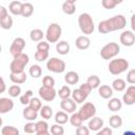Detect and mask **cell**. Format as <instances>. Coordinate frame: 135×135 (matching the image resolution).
Instances as JSON below:
<instances>
[{
    "instance_id": "obj_44",
    "label": "cell",
    "mask_w": 135,
    "mask_h": 135,
    "mask_svg": "<svg viewBox=\"0 0 135 135\" xmlns=\"http://www.w3.org/2000/svg\"><path fill=\"white\" fill-rule=\"evenodd\" d=\"M23 131L26 134H34V133H36V123H34L33 121H28L27 123L24 124Z\"/></svg>"
},
{
    "instance_id": "obj_20",
    "label": "cell",
    "mask_w": 135,
    "mask_h": 135,
    "mask_svg": "<svg viewBox=\"0 0 135 135\" xmlns=\"http://www.w3.org/2000/svg\"><path fill=\"white\" fill-rule=\"evenodd\" d=\"M21 9H22V2L19 0L12 1L8 5V11L11 12L12 15L14 16H19L21 15Z\"/></svg>"
},
{
    "instance_id": "obj_29",
    "label": "cell",
    "mask_w": 135,
    "mask_h": 135,
    "mask_svg": "<svg viewBox=\"0 0 135 135\" xmlns=\"http://www.w3.org/2000/svg\"><path fill=\"white\" fill-rule=\"evenodd\" d=\"M43 37H44V33L40 28H34L30 32V38L34 42H38V41L42 40Z\"/></svg>"
},
{
    "instance_id": "obj_31",
    "label": "cell",
    "mask_w": 135,
    "mask_h": 135,
    "mask_svg": "<svg viewBox=\"0 0 135 135\" xmlns=\"http://www.w3.org/2000/svg\"><path fill=\"white\" fill-rule=\"evenodd\" d=\"M55 122L56 123H59V124H64L68 122L69 120V116H68V113L64 112V111H58L56 114H55Z\"/></svg>"
},
{
    "instance_id": "obj_14",
    "label": "cell",
    "mask_w": 135,
    "mask_h": 135,
    "mask_svg": "<svg viewBox=\"0 0 135 135\" xmlns=\"http://www.w3.org/2000/svg\"><path fill=\"white\" fill-rule=\"evenodd\" d=\"M14 109V101L11 98H0V114H6Z\"/></svg>"
},
{
    "instance_id": "obj_1",
    "label": "cell",
    "mask_w": 135,
    "mask_h": 135,
    "mask_svg": "<svg viewBox=\"0 0 135 135\" xmlns=\"http://www.w3.org/2000/svg\"><path fill=\"white\" fill-rule=\"evenodd\" d=\"M127 25V19L123 15H116L110 19L102 20L98 24V32L100 34H108L111 32L124 28Z\"/></svg>"
},
{
    "instance_id": "obj_23",
    "label": "cell",
    "mask_w": 135,
    "mask_h": 135,
    "mask_svg": "<svg viewBox=\"0 0 135 135\" xmlns=\"http://www.w3.org/2000/svg\"><path fill=\"white\" fill-rule=\"evenodd\" d=\"M108 108L112 112H118L122 108V101L119 98H116V97H113L112 98L111 97L110 98V101L108 102Z\"/></svg>"
},
{
    "instance_id": "obj_33",
    "label": "cell",
    "mask_w": 135,
    "mask_h": 135,
    "mask_svg": "<svg viewBox=\"0 0 135 135\" xmlns=\"http://www.w3.org/2000/svg\"><path fill=\"white\" fill-rule=\"evenodd\" d=\"M109 123L114 129H119L122 126V118L119 115H112L109 119Z\"/></svg>"
},
{
    "instance_id": "obj_32",
    "label": "cell",
    "mask_w": 135,
    "mask_h": 135,
    "mask_svg": "<svg viewBox=\"0 0 135 135\" xmlns=\"http://www.w3.org/2000/svg\"><path fill=\"white\" fill-rule=\"evenodd\" d=\"M69 120H70V123L75 128H77V127H79V126H81L83 123V120L80 117V115L78 113H75V112L72 113L71 117H69Z\"/></svg>"
},
{
    "instance_id": "obj_30",
    "label": "cell",
    "mask_w": 135,
    "mask_h": 135,
    "mask_svg": "<svg viewBox=\"0 0 135 135\" xmlns=\"http://www.w3.org/2000/svg\"><path fill=\"white\" fill-rule=\"evenodd\" d=\"M40 112V116L44 119V120H49L52 118L53 116V109L50 105H42L39 110Z\"/></svg>"
},
{
    "instance_id": "obj_17",
    "label": "cell",
    "mask_w": 135,
    "mask_h": 135,
    "mask_svg": "<svg viewBox=\"0 0 135 135\" xmlns=\"http://www.w3.org/2000/svg\"><path fill=\"white\" fill-rule=\"evenodd\" d=\"M75 44H76V47L79 49V50H86L91 45V40L86 35L79 36V37L76 38Z\"/></svg>"
},
{
    "instance_id": "obj_40",
    "label": "cell",
    "mask_w": 135,
    "mask_h": 135,
    "mask_svg": "<svg viewBox=\"0 0 135 135\" xmlns=\"http://www.w3.org/2000/svg\"><path fill=\"white\" fill-rule=\"evenodd\" d=\"M50 133L53 134V135H63V134H64V129H63L62 124L55 123V124L51 126Z\"/></svg>"
},
{
    "instance_id": "obj_12",
    "label": "cell",
    "mask_w": 135,
    "mask_h": 135,
    "mask_svg": "<svg viewBox=\"0 0 135 135\" xmlns=\"http://www.w3.org/2000/svg\"><path fill=\"white\" fill-rule=\"evenodd\" d=\"M122 101L127 105H133L135 103V85L134 84H131L129 88H127V91L122 96Z\"/></svg>"
},
{
    "instance_id": "obj_8",
    "label": "cell",
    "mask_w": 135,
    "mask_h": 135,
    "mask_svg": "<svg viewBox=\"0 0 135 135\" xmlns=\"http://www.w3.org/2000/svg\"><path fill=\"white\" fill-rule=\"evenodd\" d=\"M78 114L80 115V117L82 118L83 121L89 120L90 118H92L93 116L96 115V107L92 102H84V104H82L80 107Z\"/></svg>"
},
{
    "instance_id": "obj_27",
    "label": "cell",
    "mask_w": 135,
    "mask_h": 135,
    "mask_svg": "<svg viewBox=\"0 0 135 135\" xmlns=\"http://www.w3.org/2000/svg\"><path fill=\"white\" fill-rule=\"evenodd\" d=\"M71 96H72V99H73L76 103H82V102H84L85 99H86V96H85L79 89H75L74 91H72Z\"/></svg>"
},
{
    "instance_id": "obj_50",
    "label": "cell",
    "mask_w": 135,
    "mask_h": 135,
    "mask_svg": "<svg viewBox=\"0 0 135 135\" xmlns=\"http://www.w3.org/2000/svg\"><path fill=\"white\" fill-rule=\"evenodd\" d=\"M127 81L130 83V84H134L135 83V70L132 69L128 72L127 74Z\"/></svg>"
},
{
    "instance_id": "obj_16",
    "label": "cell",
    "mask_w": 135,
    "mask_h": 135,
    "mask_svg": "<svg viewBox=\"0 0 135 135\" xmlns=\"http://www.w3.org/2000/svg\"><path fill=\"white\" fill-rule=\"evenodd\" d=\"M98 94H99V96L101 97V98H103V99H110L112 96H113V89H112V86H110V85H108V84H100L98 88Z\"/></svg>"
},
{
    "instance_id": "obj_54",
    "label": "cell",
    "mask_w": 135,
    "mask_h": 135,
    "mask_svg": "<svg viewBox=\"0 0 135 135\" xmlns=\"http://www.w3.org/2000/svg\"><path fill=\"white\" fill-rule=\"evenodd\" d=\"M131 26H132V30H135V25H134V15L131 17Z\"/></svg>"
},
{
    "instance_id": "obj_13",
    "label": "cell",
    "mask_w": 135,
    "mask_h": 135,
    "mask_svg": "<svg viewBox=\"0 0 135 135\" xmlns=\"http://www.w3.org/2000/svg\"><path fill=\"white\" fill-rule=\"evenodd\" d=\"M76 102L72 99V98H64V99H62L61 101H60V108H61V110L62 111H64V112H66L68 114L69 113H73V112H75L76 111Z\"/></svg>"
},
{
    "instance_id": "obj_7",
    "label": "cell",
    "mask_w": 135,
    "mask_h": 135,
    "mask_svg": "<svg viewBox=\"0 0 135 135\" xmlns=\"http://www.w3.org/2000/svg\"><path fill=\"white\" fill-rule=\"evenodd\" d=\"M65 68H66L65 62L57 57H52L46 61V69L53 73H57V74L63 73L65 71Z\"/></svg>"
},
{
    "instance_id": "obj_43",
    "label": "cell",
    "mask_w": 135,
    "mask_h": 135,
    "mask_svg": "<svg viewBox=\"0 0 135 135\" xmlns=\"http://www.w3.org/2000/svg\"><path fill=\"white\" fill-rule=\"evenodd\" d=\"M32 97H33V91H32V90L26 91L23 95L20 96V103L23 104V105H27Z\"/></svg>"
},
{
    "instance_id": "obj_11",
    "label": "cell",
    "mask_w": 135,
    "mask_h": 135,
    "mask_svg": "<svg viewBox=\"0 0 135 135\" xmlns=\"http://www.w3.org/2000/svg\"><path fill=\"white\" fill-rule=\"evenodd\" d=\"M120 43L124 46H132L135 43V34L133 31H123L119 37Z\"/></svg>"
},
{
    "instance_id": "obj_3",
    "label": "cell",
    "mask_w": 135,
    "mask_h": 135,
    "mask_svg": "<svg viewBox=\"0 0 135 135\" xmlns=\"http://www.w3.org/2000/svg\"><path fill=\"white\" fill-rule=\"evenodd\" d=\"M30 61V57L27 54L25 53H20L19 55L15 56L13 61L9 64V70L11 73H20L24 71V68L28 64Z\"/></svg>"
},
{
    "instance_id": "obj_45",
    "label": "cell",
    "mask_w": 135,
    "mask_h": 135,
    "mask_svg": "<svg viewBox=\"0 0 135 135\" xmlns=\"http://www.w3.org/2000/svg\"><path fill=\"white\" fill-rule=\"evenodd\" d=\"M42 85L54 88V85H55V79L52 76H44L43 79H42Z\"/></svg>"
},
{
    "instance_id": "obj_28",
    "label": "cell",
    "mask_w": 135,
    "mask_h": 135,
    "mask_svg": "<svg viewBox=\"0 0 135 135\" xmlns=\"http://www.w3.org/2000/svg\"><path fill=\"white\" fill-rule=\"evenodd\" d=\"M61 8H62V12L64 14H66V15H73L76 12V5L73 2L64 1L62 3V5H61Z\"/></svg>"
},
{
    "instance_id": "obj_47",
    "label": "cell",
    "mask_w": 135,
    "mask_h": 135,
    "mask_svg": "<svg viewBox=\"0 0 135 135\" xmlns=\"http://www.w3.org/2000/svg\"><path fill=\"white\" fill-rule=\"evenodd\" d=\"M101 5L105 9H113L116 6V3L114 0H101Z\"/></svg>"
},
{
    "instance_id": "obj_25",
    "label": "cell",
    "mask_w": 135,
    "mask_h": 135,
    "mask_svg": "<svg viewBox=\"0 0 135 135\" xmlns=\"http://www.w3.org/2000/svg\"><path fill=\"white\" fill-rule=\"evenodd\" d=\"M34 13V5L30 2L22 3V9H21V16L24 18H28Z\"/></svg>"
},
{
    "instance_id": "obj_37",
    "label": "cell",
    "mask_w": 135,
    "mask_h": 135,
    "mask_svg": "<svg viewBox=\"0 0 135 135\" xmlns=\"http://www.w3.org/2000/svg\"><path fill=\"white\" fill-rule=\"evenodd\" d=\"M13 23H14L13 18H12L9 15H7L6 17H4L3 19L0 20V26H1L3 30H9V28H12Z\"/></svg>"
},
{
    "instance_id": "obj_4",
    "label": "cell",
    "mask_w": 135,
    "mask_h": 135,
    "mask_svg": "<svg viewBox=\"0 0 135 135\" xmlns=\"http://www.w3.org/2000/svg\"><path fill=\"white\" fill-rule=\"evenodd\" d=\"M108 69H109V72L112 75H119V74L126 72L129 69V61L126 60L124 58L112 59L109 62Z\"/></svg>"
},
{
    "instance_id": "obj_21",
    "label": "cell",
    "mask_w": 135,
    "mask_h": 135,
    "mask_svg": "<svg viewBox=\"0 0 135 135\" xmlns=\"http://www.w3.org/2000/svg\"><path fill=\"white\" fill-rule=\"evenodd\" d=\"M22 115H23L24 119H26L28 121H34V120H36L38 118V112L33 110L28 105L24 108V110L22 111Z\"/></svg>"
},
{
    "instance_id": "obj_18",
    "label": "cell",
    "mask_w": 135,
    "mask_h": 135,
    "mask_svg": "<svg viewBox=\"0 0 135 135\" xmlns=\"http://www.w3.org/2000/svg\"><path fill=\"white\" fill-rule=\"evenodd\" d=\"M36 134L37 135H49L50 127L46 120H39L36 122Z\"/></svg>"
},
{
    "instance_id": "obj_55",
    "label": "cell",
    "mask_w": 135,
    "mask_h": 135,
    "mask_svg": "<svg viewBox=\"0 0 135 135\" xmlns=\"http://www.w3.org/2000/svg\"><path fill=\"white\" fill-rule=\"evenodd\" d=\"M122 1H123V0H114V2L116 3V5H117V4H120Z\"/></svg>"
},
{
    "instance_id": "obj_52",
    "label": "cell",
    "mask_w": 135,
    "mask_h": 135,
    "mask_svg": "<svg viewBox=\"0 0 135 135\" xmlns=\"http://www.w3.org/2000/svg\"><path fill=\"white\" fill-rule=\"evenodd\" d=\"M7 15H8L7 8H5L3 5H0V20L3 19L4 17H6Z\"/></svg>"
},
{
    "instance_id": "obj_48",
    "label": "cell",
    "mask_w": 135,
    "mask_h": 135,
    "mask_svg": "<svg viewBox=\"0 0 135 135\" xmlns=\"http://www.w3.org/2000/svg\"><path fill=\"white\" fill-rule=\"evenodd\" d=\"M79 90H80L86 97H88V96L91 94V92H92V88H91L86 82H85V83H82V84L79 86Z\"/></svg>"
},
{
    "instance_id": "obj_5",
    "label": "cell",
    "mask_w": 135,
    "mask_h": 135,
    "mask_svg": "<svg viewBox=\"0 0 135 135\" xmlns=\"http://www.w3.org/2000/svg\"><path fill=\"white\" fill-rule=\"evenodd\" d=\"M120 52V46L116 42H109L104 46L101 47L99 55L104 60H110L114 57H116Z\"/></svg>"
},
{
    "instance_id": "obj_22",
    "label": "cell",
    "mask_w": 135,
    "mask_h": 135,
    "mask_svg": "<svg viewBox=\"0 0 135 135\" xmlns=\"http://www.w3.org/2000/svg\"><path fill=\"white\" fill-rule=\"evenodd\" d=\"M64 81L70 84V85H74L76 83H78L79 81V75L77 72L75 71H70L64 75Z\"/></svg>"
},
{
    "instance_id": "obj_19",
    "label": "cell",
    "mask_w": 135,
    "mask_h": 135,
    "mask_svg": "<svg viewBox=\"0 0 135 135\" xmlns=\"http://www.w3.org/2000/svg\"><path fill=\"white\" fill-rule=\"evenodd\" d=\"M9 79L13 83L16 84H22L26 81L27 79V75L25 74V72H20V73H11L9 74Z\"/></svg>"
},
{
    "instance_id": "obj_34",
    "label": "cell",
    "mask_w": 135,
    "mask_h": 135,
    "mask_svg": "<svg viewBox=\"0 0 135 135\" xmlns=\"http://www.w3.org/2000/svg\"><path fill=\"white\" fill-rule=\"evenodd\" d=\"M28 74L33 78H39L42 75V69L38 64H33V65H31L30 70H28Z\"/></svg>"
},
{
    "instance_id": "obj_58",
    "label": "cell",
    "mask_w": 135,
    "mask_h": 135,
    "mask_svg": "<svg viewBox=\"0 0 135 135\" xmlns=\"http://www.w3.org/2000/svg\"><path fill=\"white\" fill-rule=\"evenodd\" d=\"M2 52V46H1V44H0V53Z\"/></svg>"
},
{
    "instance_id": "obj_10",
    "label": "cell",
    "mask_w": 135,
    "mask_h": 135,
    "mask_svg": "<svg viewBox=\"0 0 135 135\" xmlns=\"http://www.w3.org/2000/svg\"><path fill=\"white\" fill-rule=\"evenodd\" d=\"M25 47V40L22 37H17L13 40L11 46H9V53L13 57L19 55L20 53H22V51Z\"/></svg>"
},
{
    "instance_id": "obj_9",
    "label": "cell",
    "mask_w": 135,
    "mask_h": 135,
    "mask_svg": "<svg viewBox=\"0 0 135 135\" xmlns=\"http://www.w3.org/2000/svg\"><path fill=\"white\" fill-rule=\"evenodd\" d=\"M38 94H39V97L44 101H53L57 96V92L54 88L44 86V85L39 88Z\"/></svg>"
},
{
    "instance_id": "obj_38",
    "label": "cell",
    "mask_w": 135,
    "mask_h": 135,
    "mask_svg": "<svg viewBox=\"0 0 135 135\" xmlns=\"http://www.w3.org/2000/svg\"><path fill=\"white\" fill-rule=\"evenodd\" d=\"M71 93H72V91H71L70 86L63 85V86H61V88L59 89V91L57 92V95H58L61 99H64V98L71 97Z\"/></svg>"
},
{
    "instance_id": "obj_56",
    "label": "cell",
    "mask_w": 135,
    "mask_h": 135,
    "mask_svg": "<svg viewBox=\"0 0 135 135\" xmlns=\"http://www.w3.org/2000/svg\"><path fill=\"white\" fill-rule=\"evenodd\" d=\"M2 123H3V120H2V118H1V116H0V128L2 127Z\"/></svg>"
},
{
    "instance_id": "obj_51",
    "label": "cell",
    "mask_w": 135,
    "mask_h": 135,
    "mask_svg": "<svg viewBox=\"0 0 135 135\" xmlns=\"http://www.w3.org/2000/svg\"><path fill=\"white\" fill-rule=\"evenodd\" d=\"M96 133H97V135H112L113 131H112V129H111V128L102 127V128H101L99 131H97Z\"/></svg>"
},
{
    "instance_id": "obj_26",
    "label": "cell",
    "mask_w": 135,
    "mask_h": 135,
    "mask_svg": "<svg viewBox=\"0 0 135 135\" xmlns=\"http://www.w3.org/2000/svg\"><path fill=\"white\" fill-rule=\"evenodd\" d=\"M127 88V83L123 79L121 78H116L113 80L112 82V89L113 91H116V92H122L124 91Z\"/></svg>"
},
{
    "instance_id": "obj_6",
    "label": "cell",
    "mask_w": 135,
    "mask_h": 135,
    "mask_svg": "<svg viewBox=\"0 0 135 135\" xmlns=\"http://www.w3.org/2000/svg\"><path fill=\"white\" fill-rule=\"evenodd\" d=\"M61 34H62V28L61 26L54 22V23H51L47 28H46V32L44 34L45 38H46V41L50 43H56L59 41V38L61 37Z\"/></svg>"
},
{
    "instance_id": "obj_2",
    "label": "cell",
    "mask_w": 135,
    "mask_h": 135,
    "mask_svg": "<svg viewBox=\"0 0 135 135\" xmlns=\"http://www.w3.org/2000/svg\"><path fill=\"white\" fill-rule=\"evenodd\" d=\"M78 25H79L80 31L84 35H91V34H93V32L95 30L93 18L88 13H82V14L79 15V17H78Z\"/></svg>"
},
{
    "instance_id": "obj_41",
    "label": "cell",
    "mask_w": 135,
    "mask_h": 135,
    "mask_svg": "<svg viewBox=\"0 0 135 135\" xmlns=\"http://www.w3.org/2000/svg\"><path fill=\"white\" fill-rule=\"evenodd\" d=\"M20 94H21V88H20V85H18V84L15 83V84H13V85H11L8 88V95L11 97L15 98V97H18Z\"/></svg>"
},
{
    "instance_id": "obj_24",
    "label": "cell",
    "mask_w": 135,
    "mask_h": 135,
    "mask_svg": "<svg viewBox=\"0 0 135 135\" xmlns=\"http://www.w3.org/2000/svg\"><path fill=\"white\" fill-rule=\"evenodd\" d=\"M56 52L59 55H68L70 53V44L64 40L56 42Z\"/></svg>"
},
{
    "instance_id": "obj_49",
    "label": "cell",
    "mask_w": 135,
    "mask_h": 135,
    "mask_svg": "<svg viewBox=\"0 0 135 135\" xmlns=\"http://www.w3.org/2000/svg\"><path fill=\"white\" fill-rule=\"evenodd\" d=\"M90 132L91 131L89 130V128L88 127H83L82 124L76 128V134H78V135H89Z\"/></svg>"
},
{
    "instance_id": "obj_39",
    "label": "cell",
    "mask_w": 135,
    "mask_h": 135,
    "mask_svg": "<svg viewBox=\"0 0 135 135\" xmlns=\"http://www.w3.org/2000/svg\"><path fill=\"white\" fill-rule=\"evenodd\" d=\"M27 105H28L30 108H32L33 110H35V111L38 112V111L40 110V108L42 107V102H41L40 98H38V97H32Z\"/></svg>"
},
{
    "instance_id": "obj_57",
    "label": "cell",
    "mask_w": 135,
    "mask_h": 135,
    "mask_svg": "<svg viewBox=\"0 0 135 135\" xmlns=\"http://www.w3.org/2000/svg\"><path fill=\"white\" fill-rule=\"evenodd\" d=\"M65 1H68V2H73V3H75L77 0H65Z\"/></svg>"
},
{
    "instance_id": "obj_15",
    "label": "cell",
    "mask_w": 135,
    "mask_h": 135,
    "mask_svg": "<svg viewBox=\"0 0 135 135\" xmlns=\"http://www.w3.org/2000/svg\"><path fill=\"white\" fill-rule=\"evenodd\" d=\"M102 127H103V120H102V118L97 117V116H93L92 118H90L89 124H88V128H89L90 131L97 132V131H99Z\"/></svg>"
},
{
    "instance_id": "obj_53",
    "label": "cell",
    "mask_w": 135,
    "mask_h": 135,
    "mask_svg": "<svg viewBox=\"0 0 135 135\" xmlns=\"http://www.w3.org/2000/svg\"><path fill=\"white\" fill-rule=\"evenodd\" d=\"M5 90H6L5 81H4V79L0 76V94H1V93H4V92H5Z\"/></svg>"
},
{
    "instance_id": "obj_35",
    "label": "cell",
    "mask_w": 135,
    "mask_h": 135,
    "mask_svg": "<svg viewBox=\"0 0 135 135\" xmlns=\"http://www.w3.org/2000/svg\"><path fill=\"white\" fill-rule=\"evenodd\" d=\"M19 130L13 126H5L1 129L2 135H19Z\"/></svg>"
},
{
    "instance_id": "obj_42",
    "label": "cell",
    "mask_w": 135,
    "mask_h": 135,
    "mask_svg": "<svg viewBox=\"0 0 135 135\" xmlns=\"http://www.w3.org/2000/svg\"><path fill=\"white\" fill-rule=\"evenodd\" d=\"M34 57L38 62H43L46 59H49V52H46V51H36Z\"/></svg>"
},
{
    "instance_id": "obj_59",
    "label": "cell",
    "mask_w": 135,
    "mask_h": 135,
    "mask_svg": "<svg viewBox=\"0 0 135 135\" xmlns=\"http://www.w3.org/2000/svg\"><path fill=\"white\" fill-rule=\"evenodd\" d=\"M22 1H26V0H22Z\"/></svg>"
},
{
    "instance_id": "obj_46",
    "label": "cell",
    "mask_w": 135,
    "mask_h": 135,
    "mask_svg": "<svg viewBox=\"0 0 135 135\" xmlns=\"http://www.w3.org/2000/svg\"><path fill=\"white\" fill-rule=\"evenodd\" d=\"M36 49H37V51H46V52H49V50H50V43L47 41L40 40V41H38V44H37Z\"/></svg>"
},
{
    "instance_id": "obj_36",
    "label": "cell",
    "mask_w": 135,
    "mask_h": 135,
    "mask_svg": "<svg viewBox=\"0 0 135 135\" xmlns=\"http://www.w3.org/2000/svg\"><path fill=\"white\" fill-rule=\"evenodd\" d=\"M86 83L93 89H97L99 85H100V78L97 76V75H91L88 80H86Z\"/></svg>"
}]
</instances>
